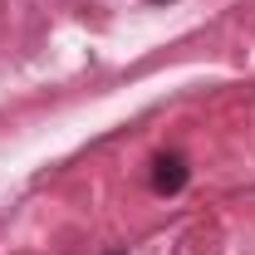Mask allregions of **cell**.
I'll use <instances>...</instances> for the list:
<instances>
[{
    "mask_svg": "<svg viewBox=\"0 0 255 255\" xmlns=\"http://www.w3.org/2000/svg\"><path fill=\"white\" fill-rule=\"evenodd\" d=\"M182 187H187V162L177 157V152H162V157L152 162V191H162V196H177Z\"/></svg>",
    "mask_w": 255,
    "mask_h": 255,
    "instance_id": "cell-1",
    "label": "cell"
},
{
    "mask_svg": "<svg viewBox=\"0 0 255 255\" xmlns=\"http://www.w3.org/2000/svg\"><path fill=\"white\" fill-rule=\"evenodd\" d=\"M147 5H167V0H147Z\"/></svg>",
    "mask_w": 255,
    "mask_h": 255,
    "instance_id": "cell-2",
    "label": "cell"
}]
</instances>
